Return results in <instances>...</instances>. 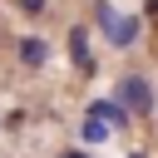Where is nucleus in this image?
I'll use <instances>...</instances> for the list:
<instances>
[{"mask_svg": "<svg viewBox=\"0 0 158 158\" xmlns=\"http://www.w3.org/2000/svg\"><path fill=\"white\" fill-rule=\"evenodd\" d=\"M99 25H104V35H109L118 49H128V44L138 40V20H133V15H114L109 5H99Z\"/></svg>", "mask_w": 158, "mask_h": 158, "instance_id": "1", "label": "nucleus"}, {"mask_svg": "<svg viewBox=\"0 0 158 158\" xmlns=\"http://www.w3.org/2000/svg\"><path fill=\"white\" fill-rule=\"evenodd\" d=\"M114 99H123V104H128V114H148V109H153L148 79H138V74H128V79L118 84V94H114Z\"/></svg>", "mask_w": 158, "mask_h": 158, "instance_id": "2", "label": "nucleus"}, {"mask_svg": "<svg viewBox=\"0 0 158 158\" xmlns=\"http://www.w3.org/2000/svg\"><path fill=\"white\" fill-rule=\"evenodd\" d=\"M89 114H94V118H104L109 128H128V118H133L123 99H99V104H89Z\"/></svg>", "mask_w": 158, "mask_h": 158, "instance_id": "3", "label": "nucleus"}, {"mask_svg": "<svg viewBox=\"0 0 158 158\" xmlns=\"http://www.w3.org/2000/svg\"><path fill=\"white\" fill-rule=\"evenodd\" d=\"M69 59H74L79 69H94V54H89V30H84V25H74V30H69Z\"/></svg>", "mask_w": 158, "mask_h": 158, "instance_id": "4", "label": "nucleus"}, {"mask_svg": "<svg viewBox=\"0 0 158 158\" xmlns=\"http://www.w3.org/2000/svg\"><path fill=\"white\" fill-rule=\"evenodd\" d=\"M20 59L35 69V64H44V59H49V44H44L40 35H25V40H20Z\"/></svg>", "mask_w": 158, "mask_h": 158, "instance_id": "5", "label": "nucleus"}, {"mask_svg": "<svg viewBox=\"0 0 158 158\" xmlns=\"http://www.w3.org/2000/svg\"><path fill=\"white\" fill-rule=\"evenodd\" d=\"M79 133H84V143H104V138H109V123H104V118H94V114H89V118H84V128H79Z\"/></svg>", "mask_w": 158, "mask_h": 158, "instance_id": "6", "label": "nucleus"}, {"mask_svg": "<svg viewBox=\"0 0 158 158\" xmlns=\"http://www.w3.org/2000/svg\"><path fill=\"white\" fill-rule=\"evenodd\" d=\"M20 10H25V15H40V10H44V0H20Z\"/></svg>", "mask_w": 158, "mask_h": 158, "instance_id": "7", "label": "nucleus"}, {"mask_svg": "<svg viewBox=\"0 0 158 158\" xmlns=\"http://www.w3.org/2000/svg\"><path fill=\"white\" fill-rule=\"evenodd\" d=\"M64 158H89V153H79V148H69V153H64Z\"/></svg>", "mask_w": 158, "mask_h": 158, "instance_id": "8", "label": "nucleus"}, {"mask_svg": "<svg viewBox=\"0 0 158 158\" xmlns=\"http://www.w3.org/2000/svg\"><path fill=\"white\" fill-rule=\"evenodd\" d=\"M148 15H158V0H148Z\"/></svg>", "mask_w": 158, "mask_h": 158, "instance_id": "9", "label": "nucleus"}]
</instances>
